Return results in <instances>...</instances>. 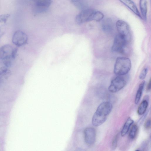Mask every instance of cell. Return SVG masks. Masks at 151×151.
Returning a JSON list of instances; mask_svg holds the SVG:
<instances>
[{
    "instance_id": "obj_1",
    "label": "cell",
    "mask_w": 151,
    "mask_h": 151,
    "mask_svg": "<svg viewBox=\"0 0 151 151\" xmlns=\"http://www.w3.org/2000/svg\"><path fill=\"white\" fill-rule=\"evenodd\" d=\"M113 108L112 104L108 101L101 103L98 107L92 119V123L95 127L100 126L106 120Z\"/></svg>"
},
{
    "instance_id": "obj_2",
    "label": "cell",
    "mask_w": 151,
    "mask_h": 151,
    "mask_svg": "<svg viewBox=\"0 0 151 151\" xmlns=\"http://www.w3.org/2000/svg\"><path fill=\"white\" fill-rule=\"evenodd\" d=\"M17 52V49L9 45H4L0 47V60L5 66L8 68L11 66Z\"/></svg>"
},
{
    "instance_id": "obj_3",
    "label": "cell",
    "mask_w": 151,
    "mask_h": 151,
    "mask_svg": "<svg viewBox=\"0 0 151 151\" xmlns=\"http://www.w3.org/2000/svg\"><path fill=\"white\" fill-rule=\"evenodd\" d=\"M131 68V62L129 58L124 57H119L116 60L114 72L115 74L122 76L127 74Z\"/></svg>"
},
{
    "instance_id": "obj_4",
    "label": "cell",
    "mask_w": 151,
    "mask_h": 151,
    "mask_svg": "<svg viewBox=\"0 0 151 151\" xmlns=\"http://www.w3.org/2000/svg\"><path fill=\"white\" fill-rule=\"evenodd\" d=\"M128 42L123 37L118 34L115 36L112 47L113 52L123 53Z\"/></svg>"
},
{
    "instance_id": "obj_5",
    "label": "cell",
    "mask_w": 151,
    "mask_h": 151,
    "mask_svg": "<svg viewBox=\"0 0 151 151\" xmlns=\"http://www.w3.org/2000/svg\"><path fill=\"white\" fill-rule=\"evenodd\" d=\"M116 27L119 34L129 42L131 40V33L128 24L124 21L119 20L116 23Z\"/></svg>"
},
{
    "instance_id": "obj_6",
    "label": "cell",
    "mask_w": 151,
    "mask_h": 151,
    "mask_svg": "<svg viewBox=\"0 0 151 151\" xmlns=\"http://www.w3.org/2000/svg\"><path fill=\"white\" fill-rule=\"evenodd\" d=\"M127 83L126 81L124 78L121 76H118L112 80L108 87V90L112 93L116 92L123 88Z\"/></svg>"
},
{
    "instance_id": "obj_7",
    "label": "cell",
    "mask_w": 151,
    "mask_h": 151,
    "mask_svg": "<svg viewBox=\"0 0 151 151\" xmlns=\"http://www.w3.org/2000/svg\"><path fill=\"white\" fill-rule=\"evenodd\" d=\"M94 10L87 8L81 11L76 16L75 21L78 24L91 21L92 14Z\"/></svg>"
},
{
    "instance_id": "obj_8",
    "label": "cell",
    "mask_w": 151,
    "mask_h": 151,
    "mask_svg": "<svg viewBox=\"0 0 151 151\" xmlns=\"http://www.w3.org/2000/svg\"><path fill=\"white\" fill-rule=\"evenodd\" d=\"M27 40L28 37L27 34L20 30L15 31L12 37L13 43L18 47L25 45L27 43Z\"/></svg>"
},
{
    "instance_id": "obj_9",
    "label": "cell",
    "mask_w": 151,
    "mask_h": 151,
    "mask_svg": "<svg viewBox=\"0 0 151 151\" xmlns=\"http://www.w3.org/2000/svg\"><path fill=\"white\" fill-rule=\"evenodd\" d=\"M84 137L86 143L89 145L93 144L96 139V132L95 129L92 127L86 128L84 131Z\"/></svg>"
},
{
    "instance_id": "obj_10",
    "label": "cell",
    "mask_w": 151,
    "mask_h": 151,
    "mask_svg": "<svg viewBox=\"0 0 151 151\" xmlns=\"http://www.w3.org/2000/svg\"><path fill=\"white\" fill-rule=\"evenodd\" d=\"M52 1L50 0H38L35 2V9L36 13H40L47 11L51 4Z\"/></svg>"
},
{
    "instance_id": "obj_11",
    "label": "cell",
    "mask_w": 151,
    "mask_h": 151,
    "mask_svg": "<svg viewBox=\"0 0 151 151\" xmlns=\"http://www.w3.org/2000/svg\"><path fill=\"white\" fill-rule=\"evenodd\" d=\"M120 1L132 10L138 17H139L141 18H142V17L141 16L136 5L132 1L126 0H120Z\"/></svg>"
},
{
    "instance_id": "obj_12",
    "label": "cell",
    "mask_w": 151,
    "mask_h": 151,
    "mask_svg": "<svg viewBox=\"0 0 151 151\" xmlns=\"http://www.w3.org/2000/svg\"><path fill=\"white\" fill-rule=\"evenodd\" d=\"M11 73L8 68L5 66L0 68V82L6 80L11 76Z\"/></svg>"
},
{
    "instance_id": "obj_13",
    "label": "cell",
    "mask_w": 151,
    "mask_h": 151,
    "mask_svg": "<svg viewBox=\"0 0 151 151\" xmlns=\"http://www.w3.org/2000/svg\"><path fill=\"white\" fill-rule=\"evenodd\" d=\"M102 27L104 32H111L113 28V24L112 20L109 18L104 19L102 22Z\"/></svg>"
},
{
    "instance_id": "obj_14",
    "label": "cell",
    "mask_w": 151,
    "mask_h": 151,
    "mask_svg": "<svg viewBox=\"0 0 151 151\" xmlns=\"http://www.w3.org/2000/svg\"><path fill=\"white\" fill-rule=\"evenodd\" d=\"M134 121L130 117H128L126 121L121 132V135L124 137L129 131L131 125L133 123Z\"/></svg>"
},
{
    "instance_id": "obj_15",
    "label": "cell",
    "mask_w": 151,
    "mask_h": 151,
    "mask_svg": "<svg viewBox=\"0 0 151 151\" xmlns=\"http://www.w3.org/2000/svg\"><path fill=\"white\" fill-rule=\"evenodd\" d=\"M145 81H143L140 83L139 86L134 100V103L136 104L138 103L140 99L145 84Z\"/></svg>"
},
{
    "instance_id": "obj_16",
    "label": "cell",
    "mask_w": 151,
    "mask_h": 151,
    "mask_svg": "<svg viewBox=\"0 0 151 151\" xmlns=\"http://www.w3.org/2000/svg\"><path fill=\"white\" fill-rule=\"evenodd\" d=\"M139 6L140 11L142 14V18L146 20L147 19V4L146 0H140Z\"/></svg>"
},
{
    "instance_id": "obj_17",
    "label": "cell",
    "mask_w": 151,
    "mask_h": 151,
    "mask_svg": "<svg viewBox=\"0 0 151 151\" xmlns=\"http://www.w3.org/2000/svg\"><path fill=\"white\" fill-rule=\"evenodd\" d=\"M148 106V102L146 100H144L141 103L137 110L139 115L144 114Z\"/></svg>"
},
{
    "instance_id": "obj_18",
    "label": "cell",
    "mask_w": 151,
    "mask_h": 151,
    "mask_svg": "<svg viewBox=\"0 0 151 151\" xmlns=\"http://www.w3.org/2000/svg\"><path fill=\"white\" fill-rule=\"evenodd\" d=\"M71 2L77 8L81 11L88 8L87 4L84 1L72 0Z\"/></svg>"
},
{
    "instance_id": "obj_19",
    "label": "cell",
    "mask_w": 151,
    "mask_h": 151,
    "mask_svg": "<svg viewBox=\"0 0 151 151\" xmlns=\"http://www.w3.org/2000/svg\"><path fill=\"white\" fill-rule=\"evenodd\" d=\"M104 17L103 14L100 11H94L92 15L91 21H99L102 19Z\"/></svg>"
},
{
    "instance_id": "obj_20",
    "label": "cell",
    "mask_w": 151,
    "mask_h": 151,
    "mask_svg": "<svg viewBox=\"0 0 151 151\" xmlns=\"http://www.w3.org/2000/svg\"><path fill=\"white\" fill-rule=\"evenodd\" d=\"M138 131V127L136 125H133L132 127L129 134V136L131 139H134L136 137Z\"/></svg>"
},
{
    "instance_id": "obj_21",
    "label": "cell",
    "mask_w": 151,
    "mask_h": 151,
    "mask_svg": "<svg viewBox=\"0 0 151 151\" xmlns=\"http://www.w3.org/2000/svg\"><path fill=\"white\" fill-rule=\"evenodd\" d=\"M10 16L8 14H3L0 15V23H5Z\"/></svg>"
},
{
    "instance_id": "obj_22",
    "label": "cell",
    "mask_w": 151,
    "mask_h": 151,
    "mask_svg": "<svg viewBox=\"0 0 151 151\" xmlns=\"http://www.w3.org/2000/svg\"><path fill=\"white\" fill-rule=\"evenodd\" d=\"M148 71V69L147 68H144L139 75V78L141 80L144 79L146 76Z\"/></svg>"
},
{
    "instance_id": "obj_23",
    "label": "cell",
    "mask_w": 151,
    "mask_h": 151,
    "mask_svg": "<svg viewBox=\"0 0 151 151\" xmlns=\"http://www.w3.org/2000/svg\"><path fill=\"white\" fill-rule=\"evenodd\" d=\"M118 135H116L114 137L112 142V148L113 149H115L117 146L118 141Z\"/></svg>"
},
{
    "instance_id": "obj_24",
    "label": "cell",
    "mask_w": 151,
    "mask_h": 151,
    "mask_svg": "<svg viewBox=\"0 0 151 151\" xmlns=\"http://www.w3.org/2000/svg\"><path fill=\"white\" fill-rule=\"evenodd\" d=\"M6 30V26L3 25L0 27V38L4 34Z\"/></svg>"
},
{
    "instance_id": "obj_25",
    "label": "cell",
    "mask_w": 151,
    "mask_h": 151,
    "mask_svg": "<svg viewBox=\"0 0 151 151\" xmlns=\"http://www.w3.org/2000/svg\"><path fill=\"white\" fill-rule=\"evenodd\" d=\"M145 128L146 129H149L151 127V119H147L144 124Z\"/></svg>"
},
{
    "instance_id": "obj_26",
    "label": "cell",
    "mask_w": 151,
    "mask_h": 151,
    "mask_svg": "<svg viewBox=\"0 0 151 151\" xmlns=\"http://www.w3.org/2000/svg\"><path fill=\"white\" fill-rule=\"evenodd\" d=\"M151 89V79H150L147 86L146 90L147 91H149Z\"/></svg>"
},
{
    "instance_id": "obj_27",
    "label": "cell",
    "mask_w": 151,
    "mask_h": 151,
    "mask_svg": "<svg viewBox=\"0 0 151 151\" xmlns=\"http://www.w3.org/2000/svg\"><path fill=\"white\" fill-rule=\"evenodd\" d=\"M135 151H139V150H135Z\"/></svg>"
}]
</instances>
